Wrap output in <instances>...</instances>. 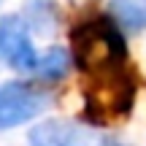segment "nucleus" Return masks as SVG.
<instances>
[{
  "label": "nucleus",
  "mask_w": 146,
  "mask_h": 146,
  "mask_svg": "<svg viewBox=\"0 0 146 146\" xmlns=\"http://www.w3.org/2000/svg\"><path fill=\"white\" fill-rule=\"evenodd\" d=\"M106 146H127V143H122V141H106Z\"/></svg>",
  "instance_id": "obj_8"
},
{
  "label": "nucleus",
  "mask_w": 146,
  "mask_h": 146,
  "mask_svg": "<svg viewBox=\"0 0 146 146\" xmlns=\"http://www.w3.org/2000/svg\"><path fill=\"white\" fill-rule=\"evenodd\" d=\"M70 68V52L60 46H52L46 54L38 57V65H35V76L41 81H60V78L68 73Z\"/></svg>",
  "instance_id": "obj_7"
},
{
  "label": "nucleus",
  "mask_w": 146,
  "mask_h": 146,
  "mask_svg": "<svg viewBox=\"0 0 146 146\" xmlns=\"http://www.w3.org/2000/svg\"><path fill=\"white\" fill-rule=\"evenodd\" d=\"M70 60L84 76L127 65L125 33L111 19V14L84 19L70 30Z\"/></svg>",
  "instance_id": "obj_1"
},
{
  "label": "nucleus",
  "mask_w": 146,
  "mask_h": 146,
  "mask_svg": "<svg viewBox=\"0 0 146 146\" xmlns=\"http://www.w3.org/2000/svg\"><path fill=\"white\" fill-rule=\"evenodd\" d=\"M30 146H106L103 138L89 125H76L65 119H46L35 125L27 135Z\"/></svg>",
  "instance_id": "obj_5"
},
{
  "label": "nucleus",
  "mask_w": 146,
  "mask_h": 146,
  "mask_svg": "<svg viewBox=\"0 0 146 146\" xmlns=\"http://www.w3.org/2000/svg\"><path fill=\"white\" fill-rule=\"evenodd\" d=\"M0 3H3V0H0Z\"/></svg>",
  "instance_id": "obj_10"
},
{
  "label": "nucleus",
  "mask_w": 146,
  "mask_h": 146,
  "mask_svg": "<svg viewBox=\"0 0 146 146\" xmlns=\"http://www.w3.org/2000/svg\"><path fill=\"white\" fill-rule=\"evenodd\" d=\"M138 84L130 65L100 70L84 81V119L89 125H108L125 119L135 106Z\"/></svg>",
  "instance_id": "obj_2"
},
{
  "label": "nucleus",
  "mask_w": 146,
  "mask_h": 146,
  "mask_svg": "<svg viewBox=\"0 0 146 146\" xmlns=\"http://www.w3.org/2000/svg\"><path fill=\"white\" fill-rule=\"evenodd\" d=\"M46 95L38 92L33 84L5 81L0 84V130H11L25 122L35 119L46 108Z\"/></svg>",
  "instance_id": "obj_4"
},
{
  "label": "nucleus",
  "mask_w": 146,
  "mask_h": 146,
  "mask_svg": "<svg viewBox=\"0 0 146 146\" xmlns=\"http://www.w3.org/2000/svg\"><path fill=\"white\" fill-rule=\"evenodd\" d=\"M111 19L130 33L146 30V0H111Z\"/></svg>",
  "instance_id": "obj_6"
},
{
  "label": "nucleus",
  "mask_w": 146,
  "mask_h": 146,
  "mask_svg": "<svg viewBox=\"0 0 146 146\" xmlns=\"http://www.w3.org/2000/svg\"><path fill=\"white\" fill-rule=\"evenodd\" d=\"M73 3H87V0H73Z\"/></svg>",
  "instance_id": "obj_9"
},
{
  "label": "nucleus",
  "mask_w": 146,
  "mask_h": 146,
  "mask_svg": "<svg viewBox=\"0 0 146 146\" xmlns=\"http://www.w3.org/2000/svg\"><path fill=\"white\" fill-rule=\"evenodd\" d=\"M0 54L19 73H35L38 57L35 43L30 38V22L19 14L0 16Z\"/></svg>",
  "instance_id": "obj_3"
}]
</instances>
